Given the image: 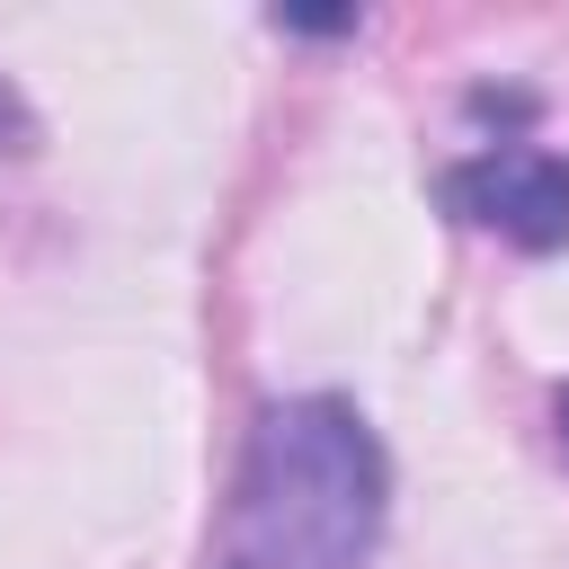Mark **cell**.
<instances>
[{"instance_id":"7a4b0ae2","label":"cell","mask_w":569,"mask_h":569,"mask_svg":"<svg viewBox=\"0 0 569 569\" xmlns=\"http://www.w3.org/2000/svg\"><path fill=\"white\" fill-rule=\"evenodd\" d=\"M436 204L471 231H498L516 249H560L569 240V160L560 151H533V142H489V151H462L445 178H436Z\"/></svg>"},{"instance_id":"3957f363","label":"cell","mask_w":569,"mask_h":569,"mask_svg":"<svg viewBox=\"0 0 569 569\" xmlns=\"http://www.w3.org/2000/svg\"><path fill=\"white\" fill-rule=\"evenodd\" d=\"M551 418H560V436H569V382H560V400H551Z\"/></svg>"},{"instance_id":"6da1fadb","label":"cell","mask_w":569,"mask_h":569,"mask_svg":"<svg viewBox=\"0 0 569 569\" xmlns=\"http://www.w3.org/2000/svg\"><path fill=\"white\" fill-rule=\"evenodd\" d=\"M382 507L391 462L356 400H267L213 525V569H365L382 542Z\"/></svg>"}]
</instances>
